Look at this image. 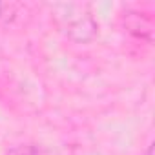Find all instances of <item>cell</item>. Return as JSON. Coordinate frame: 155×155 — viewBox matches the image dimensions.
Here are the masks:
<instances>
[{
  "instance_id": "1",
  "label": "cell",
  "mask_w": 155,
  "mask_h": 155,
  "mask_svg": "<svg viewBox=\"0 0 155 155\" xmlns=\"http://www.w3.org/2000/svg\"><path fill=\"white\" fill-rule=\"evenodd\" d=\"M9 155H38V153H37V150L31 148V146H18V148L11 150Z\"/></svg>"
},
{
  "instance_id": "2",
  "label": "cell",
  "mask_w": 155,
  "mask_h": 155,
  "mask_svg": "<svg viewBox=\"0 0 155 155\" xmlns=\"http://www.w3.org/2000/svg\"><path fill=\"white\" fill-rule=\"evenodd\" d=\"M151 153H153V150H151V146H150V148H148V151H146V155H151Z\"/></svg>"
},
{
  "instance_id": "3",
  "label": "cell",
  "mask_w": 155,
  "mask_h": 155,
  "mask_svg": "<svg viewBox=\"0 0 155 155\" xmlns=\"http://www.w3.org/2000/svg\"><path fill=\"white\" fill-rule=\"evenodd\" d=\"M2 8H4V4H0V11H2ZM0 18H4V15L0 13Z\"/></svg>"
}]
</instances>
